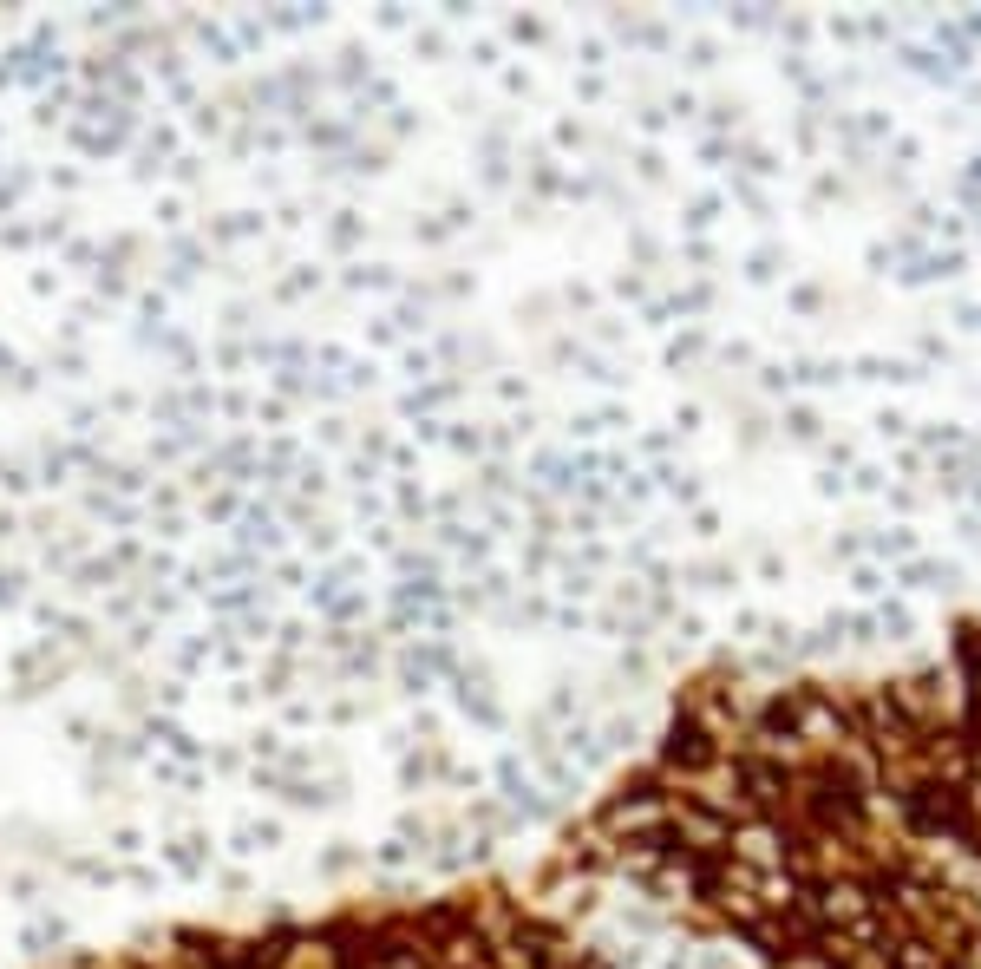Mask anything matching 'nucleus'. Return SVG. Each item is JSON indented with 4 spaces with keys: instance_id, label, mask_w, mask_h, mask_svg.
<instances>
[{
    "instance_id": "nucleus-22",
    "label": "nucleus",
    "mask_w": 981,
    "mask_h": 969,
    "mask_svg": "<svg viewBox=\"0 0 981 969\" xmlns=\"http://www.w3.org/2000/svg\"><path fill=\"white\" fill-rule=\"evenodd\" d=\"M373 858H380V865H386V871H400V865H406V858H412V845H406V839H386V845H380Z\"/></svg>"
},
{
    "instance_id": "nucleus-39",
    "label": "nucleus",
    "mask_w": 981,
    "mask_h": 969,
    "mask_svg": "<svg viewBox=\"0 0 981 969\" xmlns=\"http://www.w3.org/2000/svg\"><path fill=\"white\" fill-rule=\"evenodd\" d=\"M844 491H851V479H837V472L818 479V498H844Z\"/></svg>"
},
{
    "instance_id": "nucleus-44",
    "label": "nucleus",
    "mask_w": 981,
    "mask_h": 969,
    "mask_svg": "<svg viewBox=\"0 0 981 969\" xmlns=\"http://www.w3.org/2000/svg\"><path fill=\"white\" fill-rule=\"evenodd\" d=\"M210 766H216V773H242V754H230V746H222V754H210Z\"/></svg>"
},
{
    "instance_id": "nucleus-43",
    "label": "nucleus",
    "mask_w": 981,
    "mask_h": 969,
    "mask_svg": "<svg viewBox=\"0 0 981 969\" xmlns=\"http://www.w3.org/2000/svg\"><path fill=\"white\" fill-rule=\"evenodd\" d=\"M321 439L327 446H347V420H321Z\"/></svg>"
},
{
    "instance_id": "nucleus-21",
    "label": "nucleus",
    "mask_w": 981,
    "mask_h": 969,
    "mask_svg": "<svg viewBox=\"0 0 981 969\" xmlns=\"http://www.w3.org/2000/svg\"><path fill=\"white\" fill-rule=\"evenodd\" d=\"M426 511H432V498L419 485H400V518H426Z\"/></svg>"
},
{
    "instance_id": "nucleus-8",
    "label": "nucleus",
    "mask_w": 981,
    "mask_h": 969,
    "mask_svg": "<svg viewBox=\"0 0 981 969\" xmlns=\"http://www.w3.org/2000/svg\"><path fill=\"white\" fill-rule=\"evenodd\" d=\"M275 845H282V825H275V819H249V825H236V845H230V851L262 858V851H275Z\"/></svg>"
},
{
    "instance_id": "nucleus-46",
    "label": "nucleus",
    "mask_w": 981,
    "mask_h": 969,
    "mask_svg": "<svg viewBox=\"0 0 981 969\" xmlns=\"http://www.w3.org/2000/svg\"><path fill=\"white\" fill-rule=\"evenodd\" d=\"M975 190H981V157L968 164V197H975Z\"/></svg>"
},
{
    "instance_id": "nucleus-7",
    "label": "nucleus",
    "mask_w": 981,
    "mask_h": 969,
    "mask_svg": "<svg viewBox=\"0 0 981 969\" xmlns=\"http://www.w3.org/2000/svg\"><path fill=\"white\" fill-rule=\"evenodd\" d=\"M896 60H903L916 79H929V86H956V66H942V52H936V46H903Z\"/></svg>"
},
{
    "instance_id": "nucleus-26",
    "label": "nucleus",
    "mask_w": 981,
    "mask_h": 969,
    "mask_svg": "<svg viewBox=\"0 0 981 969\" xmlns=\"http://www.w3.org/2000/svg\"><path fill=\"white\" fill-rule=\"evenodd\" d=\"M327 236H334V249H347V242H360V223H354V210H341V223H334Z\"/></svg>"
},
{
    "instance_id": "nucleus-32",
    "label": "nucleus",
    "mask_w": 981,
    "mask_h": 969,
    "mask_svg": "<svg viewBox=\"0 0 981 969\" xmlns=\"http://www.w3.org/2000/svg\"><path fill=\"white\" fill-rule=\"evenodd\" d=\"M877 432H883V439H903L910 420H903V413H877Z\"/></svg>"
},
{
    "instance_id": "nucleus-11",
    "label": "nucleus",
    "mask_w": 981,
    "mask_h": 969,
    "mask_svg": "<svg viewBox=\"0 0 981 969\" xmlns=\"http://www.w3.org/2000/svg\"><path fill=\"white\" fill-rule=\"evenodd\" d=\"M785 432H792L798 446H818V439H825V420H818L811 406H792V413H785Z\"/></svg>"
},
{
    "instance_id": "nucleus-40",
    "label": "nucleus",
    "mask_w": 981,
    "mask_h": 969,
    "mask_svg": "<svg viewBox=\"0 0 981 969\" xmlns=\"http://www.w3.org/2000/svg\"><path fill=\"white\" fill-rule=\"evenodd\" d=\"M857 590H863V596H877V590H883V576H877L871 564H857Z\"/></svg>"
},
{
    "instance_id": "nucleus-18",
    "label": "nucleus",
    "mask_w": 981,
    "mask_h": 969,
    "mask_svg": "<svg viewBox=\"0 0 981 969\" xmlns=\"http://www.w3.org/2000/svg\"><path fill=\"white\" fill-rule=\"evenodd\" d=\"M471 825H485V832H504V825H511V812H504L497 799H471Z\"/></svg>"
},
{
    "instance_id": "nucleus-14",
    "label": "nucleus",
    "mask_w": 981,
    "mask_h": 969,
    "mask_svg": "<svg viewBox=\"0 0 981 969\" xmlns=\"http://www.w3.org/2000/svg\"><path fill=\"white\" fill-rule=\"evenodd\" d=\"M792 380H798V386H837V380H844V367H837V361H798Z\"/></svg>"
},
{
    "instance_id": "nucleus-12",
    "label": "nucleus",
    "mask_w": 981,
    "mask_h": 969,
    "mask_svg": "<svg viewBox=\"0 0 981 969\" xmlns=\"http://www.w3.org/2000/svg\"><path fill=\"white\" fill-rule=\"evenodd\" d=\"M700 354H707V335H674V341L661 347V361H667V367H693Z\"/></svg>"
},
{
    "instance_id": "nucleus-15",
    "label": "nucleus",
    "mask_w": 981,
    "mask_h": 969,
    "mask_svg": "<svg viewBox=\"0 0 981 969\" xmlns=\"http://www.w3.org/2000/svg\"><path fill=\"white\" fill-rule=\"evenodd\" d=\"M52 944H66V924L60 917H33V924H26V950H52Z\"/></svg>"
},
{
    "instance_id": "nucleus-20",
    "label": "nucleus",
    "mask_w": 981,
    "mask_h": 969,
    "mask_svg": "<svg viewBox=\"0 0 981 969\" xmlns=\"http://www.w3.org/2000/svg\"><path fill=\"white\" fill-rule=\"evenodd\" d=\"M196 40H203L210 52H222V66H236V46H230V33H222V26H210V20H196Z\"/></svg>"
},
{
    "instance_id": "nucleus-45",
    "label": "nucleus",
    "mask_w": 981,
    "mask_h": 969,
    "mask_svg": "<svg viewBox=\"0 0 981 969\" xmlns=\"http://www.w3.org/2000/svg\"><path fill=\"white\" fill-rule=\"evenodd\" d=\"M347 386H373V367L367 361H347Z\"/></svg>"
},
{
    "instance_id": "nucleus-27",
    "label": "nucleus",
    "mask_w": 981,
    "mask_h": 969,
    "mask_svg": "<svg viewBox=\"0 0 981 969\" xmlns=\"http://www.w3.org/2000/svg\"><path fill=\"white\" fill-rule=\"evenodd\" d=\"M615 669L641 681V675H648V655H641V649H622V655H615Z\"/></svg>"
},
{
    "instance_id": "nucleus-37",
    "label": "nucleus",
    "mask_w": 981,
    "mask_h": 969,
    "mask_svg": "<svg viewBox=\"0 0 981 969\" xmlns=\"http://www.w3.org/2000/svg\"><path fill=\"white\" fill-rule=\"evenodd\" d=\"M478 485H485V491H511V472H504V465H485Z\"/></svg>"
},
{
    "instance_id": "nucleus-9",
    "label": "nucleus",
    "mask_w": 981,
    "mask_h": 969,
    "mask_svg": "<svg viewBox=\"0 0 981 969\" xmlns=\"http://www.w3.org/2000/svg\"><path fill=\"white\" fill-rule=\"evenodd\" d=\"M687 576H693V590H733V584H740V570H733V564H720V557L693 564Z\"/></svg>"
},
{
    "instance_id": "nucleus-29",
    "label": "nucleus",
    "mask_w": 981,
    "mask_h": 969,
    "mask_svg": "<svg viewBox=\"0 0 981 969\" xmlns=\"http://www.w3.org/2000/svg\"><path fill=\"white\" fill-rule=\"evenodd\" d=\"M334 544H341V537H334L327 524H315V531H307V550H315V557H334Z\"/></svg>"
},
{
    "instance_id": "nucleus-36",
    "label": "nucleus",
    "mask_w": 981,
    "mask_h": 969,
    "mask_svg": "<svg viewBox=\"0 0 981 969\" xmlns=\"http://www.w3.org/2000/svg\"><path fill=\"white\" fill-rule=\"evenodd\" d=\"M596 432H602V420H596V413H582V420H570V439H596Z\"/></svg>"
},
{
    "instance_id": "nucleus-23",
    "label": "nucleus",
    "mask_w": 981,
    "mask_h": 969,
    "mask_svg": "<svg viewBox=\"0 0 981 969\" xmlns=\"http://www.w3.org/2000/svg\"><path fill=\"white\" fill-rule=\"evenodd\" d=\"M851 491H890V479L877 472V465H857V472H851Z\"/></svg>"
},
{
    "instance_id": "nucleus-19",
    "label": "nucleus",
    "mask_w": 981,
    "mask_h": 969,
    "mask_svg": "<svg viewBox=\"0 0 981 969\" xmlns=\"http://www.w3.org/2000/svg\"><path fill=\"white\" fill-rule=\"evenodd\" d=\"M720 210H726V197H693V204H687V230H707V223H720Z\"/></svg>"
},
{
    "instance_id": "nucleus-13",
    "label": "nucleus",
    "mask_w": 981,
    "mask_h": 969,
    "mask_svg": "<svg viewBox=\"0 0 981 969\" xmlns=\"http://www.w3.org/2000/svg\"><path fill=\"white\" fill-rule=\"evenodd\" d=\"M347 289H373V295H386V289H400V275L380 269V262H367V269H347Z\"/></svg>"
},
{
    "instance_id": "nucleus-34",
    "label": "nucleus",
    "mask_w": 981,
    "mask_h": 969,
    "mask_svg": "<svg viewBox=\"0 0 981 969\" xmlns=\"http://www.w3.org/2000/svg\"><path fill=\"white\" fill-rule=\"evenodd\" d=\"M354 865V851L347 845H334V851H321V871H347Z\"/></svg>"
},
{
    "instance_id": "nucleus-33",
    "label": "nucleus",
    "mask_w": 981,
    "mask_h": 969,
    "mask_svg": "<svg viewBox=\"0 0 981 969\" xmlns=\"http://www.w3.org/2000/svg\"><path fill=\"white\" fill-rule=\"evenodd\" d=\"M641 452H648V459H661V452H674V432H648V439H641Z\"/></svg>"
},
{
    "instance_id": "nucleus-6",
    "label": "nucleus",
    "mask_w": 981,
    "mask_h": 969,
    "mask_svg": "<svg viewBox=\"0 0 981 969\" xmlns=\"http://www.w3.org/2000/svg\"><path fill=\"white\" fill-rule=\"evenodd\" d=\"M857 380H890V386H916L922 367L916 361H896V354H863L857 361Z\"/></svg>"
},
{
    "instance_id": "nucleus-47",
    "label": "nucleus",
    "mask_w": 981,
    "mask_h": 969,
    "mask_svg": "<svg viewBox=\"0 0 981 969\" xmlns=\"http://www.w3.org/2000/svg\"><path fill=\"white\" fill-rule=\"evenodd\" d=\"M968 498H975V505H981V485H975V491H968Z\"/></svg>"
},
{
    "instance_id": "nucleus-42",
    "label": "nucleus",
    "mask_w": 981,
    "mask_h": 969,
    "mask_svg": "<svg viewBox=\"0 0 981 969\" xmlns=\"http://www.w3.org/2000/svg\"><path fill=\"white\" fill-rule=\"evenodd\" d=\"M582 66H608V46L602 40H582Z\"/></svg>"
},
{
    "instance_id": "nucleus-16",
    "label": "nucleus",
    "mask_w": 981,
    "mask_h": 969,
    "mask_svg": "<svg viewBox=\"0 0 981 969\" xmlns=\"http://www.w3.org/2000/svg\"><path fill=\"white\" fill-rule=\"evenodd\" d=\"M445 446H452L458 459H478L485 452V432L478 426H445Z\"/></svg>"
},
{
    "instance_id": "nucleus-25",
    "label": "nucleus",
    "mask_w": 981,
    "mask_h": 969,
    "mask_svg": "<svg viewBox=\"0 0 981 969\" xmlns=\"http://www.w3.org/2000/svg\"><path fill=\"white\" fill-rule=\"evenodd\" d=\"M635 171L648 177V184H661V177H667V157H661V151H641V157H635Z\"/></svg>"
},
{
    "instance_id": "nucleus-10",
    "label": "nucleus",
    "mask_w": 981,
    "mask_h": 969,
    "mask_svg": "<svg viewBox=\"0 0 981 969\" xmlns=\"http://www.w3.org/2000/svg\"><path fill=\"white\" fill-rule=\"evenodd\" d=\"M871 616H877V629L890 635V642H896V635H910V629H916V616H910V603H890V596H883V603L871 609Z\"/></svg>"
},
{
    "instance_id": "nucleus-28",
    "label": "nucleus",
    "mask_w": 981,
    "mask_h": 969,
    "mask_svg": "<svg viewBox=\"0 0 981 969\" xmlns=\"http://www.w3.org/2000/svg\"><path fill=\"white\" fill-rule=\"evenodd\" d=\"M20 584H26L20 570H0V609H14V603H20Z\"/></svg>"
},
{
    "instance_id": "nucleus-3",
    "label": "nucleus",
    "mask_w": 981,
    "mask_h": 969,
    "mask_svg": "<svg viewBox=\"0 0 981 969\" xmlns=\"http://www.w3.org/2000/svg\"><path fill=\"white\" fill-rule=\"evenodd\" d=\"M863 550H871L877 564H890V570H903L910 557H922V537L910 531V524H890V531H877V537H863Z\"/></svg>"
},
{
    "instance_id": "nucleus-30",
    "label": "nucleus",
    "mask_w": 981,
    "mask_h": 969,
    "mask_svg": "<svg viewBox=\"0 0 981 969\" xmlns=\"http://www.w3.org/2000/svg\"><path fill=\"white\" fill-rule=\"evenodd\" d=\"M275 642H282V649H301V642H307V622H275Z\"/></svg>"
},
{
    "instance_id": "nucleus-41",
    "label": "nucleus",
    "mask_w": 981,
    "mask_h": 969,
    "mask_svg": "<svg viewBox=\"0 0 981 969\" xmlns=\"http://www.w3.org/2000/svg\"><path fill=\"white\" fill-rule=\"evenodd\" d=\"M511 40H543V20H511Z\"/></svg>"
},
{
    "instance_id": "nucleus-38",
    "label": "nucleus",
    "mask_w": 981,
    "mask_h": 969,
    "mask_svg": "<svg viewBox=\"0 0 981 969\" xmlns=\"http://www.w3.org/2000/svg\"><path fill=\"white\" fill-rule=\"evenodd\" d=\"M956 328H962V335H975V328H981V309H975V301H962V309H956Z\"/></svg>"
},
{
    "instance_id": "nucleus-5",
    "label": "nucleus",
    "mask_w": 981,
    "mask_h": 969,
    "mask_svg": "<svg viewBox=\"0 0 981 969\" xmlns=\"http://www.w3.org/2000/svg\"><path fill=\"white\" fill-rule=\"evenodd\" d=\"M164 858H171V871H177V878H203V871H210V839H203V832L171 839V845H164Z\"/></svg>"
},
{
    "instance_id": "nucleus-4",
    "label": "nucleus",
    "mask_w": 981,
    "mask_h": 969,
    "mask_svg": "<svg viewBox=\"0 0 981 969\" xmlns=\"http://www.w3.org/2000/svg\"><path fill=\"white\" fill-rule=\"evenodd\" d=\"M962 269H968V256H962V249H922V256L903 269V282H910V289H922V282H948V275H962Z\"/></svg>"
},
{
    "instance_id": "nucleus-17",
    "label": "nucleus",
    "mask_w": 981,
    "mask_h": 969,
    "mask_svg": "<svg viewBox=\"0 0 981 969\" xmlns=\"http://www.w3.org/2000/svg\"><path fill=\"white\" fill-rule=\"evenodd\" d=\"M772 275H778V249L766 242V249H752V256H746V282H772Z\"/></svg>"
},
{
    "instance_id": "nucleus-1",
    "label": "nucleus",
    "mask_w": 981,
    "mask_h": 969,
    "mask_svg": "<svg viewBox=\"0 0 981 969\" xmlns=\"http://www.w3.org/2000/svg\"><path fill=\"white\" fill-rule=\"evenodd\" d=\"M497 786H504V806H511L517 819H550V812H556L550 799H543V786L517 766V754H504V760H497Z\"/></svg>"
},
{
    "instance_id": "nucleus-31",
    "label": "nucleus",
    "mask_w": 981,
    "mask_h": 969,
    "mask_svg": "<svg viewBox=\"0 0 981 969\" xmlns=\"http://www.w3.org/2000/svg\"><path fill=\"white\" fill-rule=\"evenodd\" d=\"M713 60H720L713 40H693V46H687V66H713Z\"/></svg>"
},
{
    "instance_id": "nucleus-24",
    "label": "nucleus",
    "mask_w": 981,
    "mask_h": 969,
    "mask_svg": "<svg viewBox=\"0 0 981 969\" xmlns=\"http://www.w3.org/2000/svg\"><path fill=\"white\" fill-rule=\"evenodd\" d=\"M400 367H406V374H412L419 386H426V380H432V354H426V347H412V354H406V361H400Z\"/></svg>"
},
{
    "instance_id": "nucleus-2",
    "label": "nucleus",
    "mask_w": 981,
    "mask_h": 969,
    "mask_svg": "<svg viewBox=\"0 0 981 969\" xmlns=\"http://www.w3.org/2000/svg\"><path fill=\"white\" fill-rule=\"evenodd\" d=\"M903 590H956L962 584V564L956 557H910L903 570H890Z\"/></svg>"
},
{
    "instance_id": "nucleus-35",
    "label": "nucleus",
    "mask_w": 981,
    "mask_h": 969,
    "mask_svg": "<svg viewBox=\"0 0 981 969\" xmlns=\"http://www.w3.org/2000/svg\"><path fill=\"white\" fill-rule=\"evenodd\" d=\"M275 584H282V590H307L301 584V564H275Z\"/></svg>"
}]
</instances>
